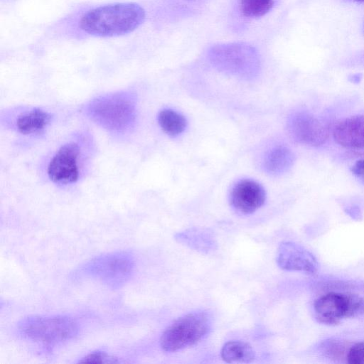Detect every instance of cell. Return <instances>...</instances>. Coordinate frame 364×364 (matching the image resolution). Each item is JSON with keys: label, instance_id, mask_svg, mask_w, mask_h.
I'll list each match as a JSON object with an SVG mask.
<instances>
[{"label": "cell", "instance_id": "obj_1", "mask_svg": "<svg viewBox=\"0 0 364 364\" xmlns=\"http://www.w3.org/2000/svg\"><path fill=\"white\" fill-rule=\"evenodd\" d=\"M144 9L135 3H117L99 6L85 14L80 26L85 33L100 37L124 35L144 21Z\"/></svg>", "mask_w": 364, "mask_h": 364}, {"label": "cell", "instance_id": "obj_2", "mask_svg": "<svg viewBox=\"0 0 364 364\" xmlns=\"http://www.w3.org/2000/svg\"><path fill=\"white\" fill-rule=\"evenodd\" d=\"M17 330L24 338L53 347L74 338L79 327L68 316H28L18 321Z\"/></svg>", "mask_w": 364, "mask_h": 364}, {"label": "cell", "instance_id": "obj_3", "mask_svg": "<svg viewBox=\"0 0 364 364\" xmlns=\"http://www.w3.org/2000/svg\"><path fill=\"white\" fill-rule=\"evenodd\" d=\"M210 318L205 311L188 313L173 321L162 333L161 348L174 352L200 341L210 329Z\"/></svg>", "mask_w": 364, "mask_h": 364}, {"label": "cell", "instance_id": "obj_4", "mask_svg": "<svg viewBox=\"0 0 364 364\" xmlns=\"http://www.w3.org/2000/svg\"><path fill=\"white\" fill-rule=\"evenodd\" d=\"M133 270L132 255L120 251L91 259L80 267L77 273L97 279L112 288H119L130 278Z\"/></svg>", "mask_w": 364, "mask_h": 364}, {"label": "cell", "instance_id": "obj_5", "mask_svg": "<svg viewBox=\"0 0 364 364\" xmlns=\"http://www.w3.org/2000/svg\"><path fill=\"white\" fill-rule=\"evenodd\" d=\"M88 112L92 119L107 129L123 131L133 123L135 105L127 93L110 95L94 100Z\"/></svg>", "mask_w": 364, "mask_h": 364}, {"label": "cell", "instance_id": "obj_6", "mask_svg": "<svg viewBox=\"0 0 364 364\" xmlns=\"http://www.w3.org/2000/svg\"><path fill=\"white\" fill-rule=\"evenodd\" d=\"M316 320L323 324L336 325L342 320L364 315V297L348 292H328L314 302Z\"/></svg>", "mask_w": 364, "mask_h": 364}, {"label": "cell", "instance_id": "obj_7", "mask_svg": "<svg viewBox=\"0 0 364 364\" xmlns=\"http://www.w3.org/2000/svg\"><path fill=\"white\" fill-rule=\"evenodd\" d=\"M210 58L219 70L241 77H252L259 67V60L254 48L241 43L215 46L210 52Z\"/></svg>", "mask_w": 364, "mask_h": 364}, {"label": "cell", "instance_id": "obj_8", "mask_svg": "<svg viewBox=\"0 0 364 364\" xmlns=\"http://www.w3.org/2000/svg\"><path fill=\"white\" fill-rule=\"evenodd\" d=\"M287 129L294 141L307 146H321L328 138L326 125L317 117L304 112H296L289 117Z\"/></svg>", "mask_w": 364, "mask_h": 364}, {"label": "cell", "instance_id": "obj_9", "mask_svg": "<svg viewBox=\"0 0 364 364\" xmlns=\"http://www.w3.org/2000/svg\"><path fill=\"white\" fill-rule=\"evenodd\" d=\"M79 156L80 147L77 143L63 145L50 161L47 170L49 178L60 185L76 182L79 178Z\"/></svg>", "mask_w": 364, "mask_h": 364}, {"label": "cell", "instance_id": "obj_10", "mask_svg": "<svg viewBox=\"0 0 364 364\" xmlns=\"http://www.w3.org/2000/svg\"><path fill=\"white\" fill-rule=\"evenodd\" d=\"M276 260L278 266L284 270L314 274L318 269V264L314 255L301 245L292 242H283L280 244Z\"/></svg>", "mask_w": 364, "mask_h": 364}, {"label": "cell", "instance_id": "obj_11", "mask_svg": "<svg viewBox=\"0 0 364 364\" xmlns=\"http://www.w3.org/2000/svg\"><path fill=\"white\" fill-rule=\"evenodd\" d=\"M265 198L262 186L249 179L237 183L230 193L232 206L242 214H251L256 211L264 204Z\"/></svg>", "mask_w": 364, "mask_h": 364}, {"label": "cell", "instance_id": "obj_12", "mask_svg": "<svg viewBox=\"0 0 364 364\" xmlns=\"http://www.w3.org/2000/svg\"><path fill=\"white\" fill-rule=\"evenodd\" d=\"M335 141L350 149H364V114L340 120L333 129Z\"/></svg>", "mask_w": 364, "mask_h": 364}, {"label": "cell", "instance_id": "obj_13", "mask_svg": "<svg viewBox=\"0 0 364 364\" xmlns=\"http://www.w3.org/2000/svg\"><path fill=\"white\" fill-rule=\"evenodd\" d=\"M50 121L51 115L48 112L34 108L19 115L16 125L19 132L30 135L43 132Z\"/></svg>", "mask_w": 364, "mask_h": 364}, {"label": "cell", "instance_id": "obj_14", "mask_svg": "<svg viewBox=\"0 0 364 364\" xmlns=\"http://www.w3.org/2000/svg\"><path fill=\"white\" fill-rule=\"evenodd\" d=\"M294 162V155L290 149L285 146H277L266 155L264 168L269 173L279 174L289 170Z\"/></svg>", "mask_w": 364, "mask_h": 364}, {"label": "cell", "instance_id": "obj_15", "mask_svg": "<svg viewBox=\"0 0 364 364\" xmlns=\"http://www.w3.org/2000/svg\"><path fill=\"white\" fill-rule=\"evenodd\" d=\"M220 355L228 363H248L254 360L255 353L252 346L242 341H230L221 348Z\"/></svg>", "mask_w": 364, "mask_h": 364}, {"label": "cell", "instance_id": "obj_16", "mask_svg": "<svg viewBox=\"0 0 364 364\" xmlns=\"http://www.w3.org/2000/svg\"><path fill=\"white\" fill-rule=\"evenodd\" d=\"M161 129L168 135L176 136L181 134L186 127V119L178 112L171 109L161 110L158 116Z\"/></svg>", "mask_w": 364, "mask_h": 364}, {"label": "cell", "instance_id": "obj_17", "mask_svg": "<svg viewBox=\"0 0 364 364\" xmlns=\"http://www.w3.org/2000/svg\"><path fill=\"white\" fill-rule=\"evenodd\" d=\"M176 239L191 247L200 251H208L213 249L214 240L205 230L191 229L180 232Z\"/></svg>", "mask_w": 364, "mask_h": 364}, {"label": "cell", "instance_id": "obj_18", "mask_svg": "<svg viewBox=\"0 0 364 364\" xmlns=\"http://www.w3.org/2000/svg\"><path fill=\"white\" fill-rule=\"evenodd\" d=\"M274 4V0H238L240 12L250 18L264 16L273 8Z\"/></svg>", "mask_w": 364, "mask_h": 364}, {"label": "cell", "instance_id": "obj_19", "mask_svg": "<svg viewBox=\"0 0 364 364\" xmlns=\"http://www.w3.org/2000/svg\"><path fill=\"white\" fill-rule=\"evenodd\" d=\"M345 343L340 341L331 340L324 344L323 352L326 355L333 360H346L348 349Z\"/></svg>", "mask_w": 364, "mask_h": 364}, {"label": "cell", "instance_id": "obj_20", "mask_svg": "<svg viewBox=\"0 0 364 364\" xmlns=\"http://www.w3.org/2000/svg\"><path fill=\"white\" fill-rule=\"evenodd\" d=\"M79 363H118L120 360L117 357L110 355L105 351L95 350L82 358Z\"/></svg>", "mask_w": 364, "mask_h": 364}, {"label": "cell", "instance_id": "obj_21", "mask_svg": "<svg viewBox=\"0 0 364 364\" xmlns=\"http://www.w3.org/2000/svg\"><path fill=\"white\" fill-rule=\"evenodd\" d=\"M346 362L349 364H364V341L357 342L348 348Z\"/></svg>", "mask_w": 364, "mask_h": 364}, {"label": "cell", "instance_id": "obj_22", "mask_svg": "<svg viewBox=\"0 0 364 364\" xmlns=\"http://www.w3.org/2000/svg\"><path fill=\"white\" fill-rule=\"evenodd\" d=\"M352 173L364 183V159L358 160L351 167Z\"/></svg>", "mask_w": 364, "mask_h": 364}, {"label": "cell", "instance_id": "obj_23", "mask_svg": "<svg viewBox=\"0 0 364 364\" xmlns=\"http://www.w3.org/2000/svg\"><path fill=\"white\" fill-rule=\"evenodd\" d=\"M355 1L364 2V0H355Z\"/></svg>", "mask_w": 364, "mask_h": 364}]
</instances>
